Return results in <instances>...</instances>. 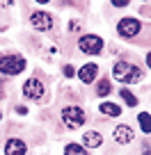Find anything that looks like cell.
I'll return each instance as SVG.
<instances>
[{
    "label": "cell",
    "mask_w": 151,
    "mask_h": 155,
    "mask_svg": "<svg viewBox=\"0 0 151 155\" xmlns=\"http://www.w3.org/2000/svg\"><path fill=\"white\" fill-rule=\"evenodd\" d=\"M96 73H98L96 64H85V66L78 71V78H80V82H83V84H89V82L96 80Z\"/></svg>",
    "instance_id": "10"
},
{
    "label": "cell",
    "mask_w": 151,
    "mask_h": 155,
    "mask_svg": "<svg viewBox=\"0 0 151 155\" xmlns=\"http://www.w3.org/2000/svg\"><path fill=\"white\" fill-rule=\"evenodd\" d=\"M16 112H19V114H28V107H23V105H19V107H16Z\"/></svg>",
    "instance_id": "19"
},
{
    "label": "cell",
    "mask_w": 151,
    "mask_h": 155,
    "mask_svg": "<svg viewBox=\"0 0 151 155\" xmlns=\"http://www.w3.org/2000/svg\"><path fill=\"white\" fill-rule=\"evenodd\" d=\"M44 91H46L44 82L37 80V78H30L28 82L23 84V94H25V98H30V101H39V98H44Z\"/></svg>",
    "instance_id": "6"
},
{
    "label": "cell",
    "mask_w": 151,
    "mask_h": 155,
    "mask_svg": "<svg viewBox=\"0 0 151 155\" xmlns=\"http://www.w3.org/2000/svg\"><path fill=\"white\" fill-rule=\"evenodd\" d=\"M25 153H28V146L23 139H7L5 155H25Z\"/></svg>",
    "instance_id": "9"
},
{
    "label": "cell",
    "mask_w": 151,
    "mask_h": 155,
    "mask_svg": "<svg viewBox=\"0 0 151 155\" xmlns=\"http://www.w3.org/2000/svg\"><path fill=\"white\" fill-rule=\"evenodd\" d=\"M140 30H142L140 21L133 18V16H126V18H122V21H119V25H117L119 37H124V39H133L137 32H140Z\"/></svg>",
    "instance_id": "5"
},
{
    "label": "cell",
    "mask_w": 151,
    "mask_h": 155,
    "mask_svg": "<svg viewBox=\"0 0 151 155\" xmlns=\"http://www.w3.org/2000/svg\"><path fill=\"white\" fill-rule=\"evenodd\" d=\"M137 121H140V126H142V132H146V135H149V132H151L149 112H140V114H137Z\"/></svg>",
    "instance_id": "13"
},
{
    "label": "cell",
    "mask_w": 151,
    "mask_h": 155,
    "mask_svg": "<svg viewBox=\"0 0 151 155\" xmlns=\"http://www.w3.org/2000/svg\"><path fill=\"white\" fill-rule=\"evenodd\" d=\"M34 2H41V5H46V2H50V0H34Z\"/></svg>",
    "instance_id": "20"
},
{
    "label": "cell",
    "mask_w": 151,
    "mask_h": 155,
    "mask_svg": "<svg viewBox=\"0 0 151 155\" xmlns=\"http://www.w3.org/2000/svg\"><path fill=\"white\" fill-rule=\"evenodd\" d=\"M98 112H101L103 116H119V114H122V107L115 105V103H101Z\"/></svg>",
    "instance_id": "12"
},
{
    "label": "cell",
    "mask_w": 151,
    "mask_h": 155,
    "mask_svg": "<svg viewBox=\"0 0 151 155\" xmlns=\"http://www.w3.org/2000/svg\"><path fill=\"white\" fill-rule=\"evenodd\" d=\"M83 144L89 146V148H98V146H103V135L101 132H94V130H87L83 135Z\"/></svg>",
    "instance_id": "11"
},
{
    "label": "cell",
    "mask_w": 151,
    "mask_h": 155,
    "mask_svg": "<svg viewBox=\"0 0 151 155\" xmlns=\"http://www.w3.org/2000/svg\"><path fill=\"white\" fill-rule=\"evenodd\" d=\"M25 71V59L21 55H2L0 57V73L2 75H19Z\"/></svg>",
    "instance_id": "2"
},
{
    "label": "cell",
    "mask_w": 151,
    "mask_h": 155,
    "mask_svg": "<svg viewBox=\"0 0 151 155\" xmlns=\"http://www.w3.org/2000/svg\"><path fill=\"white\" fill-rule=\"evenodd\" d=\"M64 155H87V150H85L83 146H78V144H67Z\"/></svg>",
    "instance_id": "14"
},
{
    "label": "cell",
    "mask_w": 151,
    "mask_h": 155,
    "mask_svg": "<svg viewBox=\"0 0 151 155\" xmlns=\"http://www.w3.org/2000/svg\"><path fill=\"white\" fill-rule=\"evenodd\" d=\"M0 119H2V114H0Z\"/></svg>",
    "instance_id": "21"
},
{
    "label": "cell",
    "mask_w": 151,
    "mask_h": 155,
    "mask_svg": "<svg viewBox=\"0 0 151 155\" xmlns=\"http://www.w3.org/2000/svg\"><path fill=\"white\" fill-rule=\"evenodd\" d=\"M119 96H122L124 101H126V105H131V107H135V105H137V98L133 96V94L128 91V89H122V91H119Z\"/></svg>",
    "instance_id": "15"
},
{
    "label": "cell",
    "mask_w": 151,
    "mask_h": 155,
    "mask_svg": "<svg viewBox=\"0 0 151 155\" xmlns=\"http://www.w3.org/2000/svg\"><path fill=\"white\" fill-rule=\"evenodd\" d=\"M112 137H115V141H117V144H122V146H126V144H131L133 141V130L128 126H117L115 128V132H112Z\"/></svg>",
    "instance_id": "8"
},
{
    "label": "cell",
    "mask_w": 151,
    "mask_h": 155,
    "mask_svg": "<svg viewBox=\"0 0 151 155\" xmlns=\"http://www.w3.org/2000/svg\"><path fill=\"white\" fill-rule=\"evenodd\" d=\"M112 78L119 80V82H124V84H135V82H140L142 78H144V73H142L137 66L128 64V62H117L115 68H112Z\"/></svg>",
    "instance_id": "1"
},
{
    "label": "cell",
    "mask_w": 151,
    "mask_h": 155,
    "mask_svg": "<svg viewBox=\"0 0 151 155\" xmlns=\"http://www.w3.org/2000/svg\"><path fill=\"white\" fill-rule=\"evenodd\" d=\"M112 5H115V7H126L128 0H112Z\"/></svg>",
    "instance_id": "18"
},
{
    "label": "cell",
    "mask_w": 151,
    "mask_h": 155,
    "mask_svg": "<svg viewBox=\"0 0 151 155\" xmlns=\"http://www.w3.org/2000/svg\"><path fill=\"white\" fill-rule=\"evenodd\" d=\"M110 91H112V89H110V80H101L98 87H96V94H98V96H108Z\"/></svg>",
    "instance_id": "16"
},
{
    "label": "cell",
    "mask_w": 151,
    "mask_h": 155,
    "mask_svg": "<svg viewBox=\"0 0 151 155\" xmlns=\"http://www.w3.org/2000/svg\"><path fill=\"white\" fill-rule=\"evenodd\" d=\"M30 25H32L34 30H50L53 28V16H50L48 12H34V14L30 16Z\"/></svg>",
    "instance_id": "7"
},
{
    "label": "cell",
    "mask_w": 151,
    "mask_h": 155,
    "mask_svg": "<svg viewBox=\"0 0 151 155\" xmlns=\"http://www.w3.org/2000/svg\"><path fill=\"white\" fill-rule=\"evenodd\" d=\"M64 75H67V78L76 75V68H73V66H69V64H67V66H64Z\"/></svg>",
    "instance_id": "17"
},
{
    "label": "cell",
    "mask_w": 151,
    "mask_h": 155,
    "mask_svg": "<svg viewBox=\"0 0 151 155\" xmlns=\"http://www.w3.org/2000/svg\"><path fill=\"white\" fill-rule=\"evenodd\" d=\"M78 48L83 50L85 55H98L103 50V39L96 37V34H85V37H80Z\"/></svg>",
    "instance_id": "4"
},
{
    "label": "cell",
    "mask_w": 151,
    "mask_h": 155,
    "mask_svg": "<svg viewBox=\"0 0 151 155\" xmlns=\"http://www.w3.org/2000/svg\"><path fill=\"white\" fill-rule=\"evenodd\" d=\"M62 121L67 123L69 130H76V128H80L85 123V112L76 105H69V107L62 110Z\"/></svg>",
    "instance_id": "3"
}]
</instances>
